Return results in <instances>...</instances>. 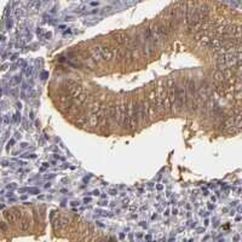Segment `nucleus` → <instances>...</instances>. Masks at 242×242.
<instances>
[{
	"label": "nucleus",
	"mask_w": 242,
	"mask_h": 242,
	"mask_svg": "<svg viewBox=\"0 0 242 242\" xmlns=\"http://www.w3.org/2000/svg\"><path fill=\"white\" fill-rule=\"evenodd\" d=\"M29 225H30V220H29V218H27V217L22 218L21 222H20V228H21V230H23V231L28 230Z\"/></svg>",
	"instance_id": "3"
},
{
	"label": "nucleus",
	"mask_w": 242,
	"mask_h": 242,
	"mask_svg": "<svg viewBox=\"0 0 242 242\" xmlns=\"http://www.w3.org/2000/svg\"><path fill=\"white\" fill-rule=\"evenodd\" d=\"M99 50H101V59L110 61L111 58H114L115 50H113L110 47H99Z\"/></svg>",
	"instance_id": "2"
},
{
	"label": "nucleus",
	"mask_w": 242,
	"mask_h": 242,
	"mask_svg": "<svg viewBox=\"0 0 242 242\" xmlns=\"http://www.w3.org/2000/svg\"><path fill=\"white\" fill-rule=\"evenodd\" d=\"M20 81H21V78H20V76H15V79H13V83H15V84H18Z\"/></svg>",
	"instance_id": "4"
},
{
	"label": "nucleus",
	"mask_w": 242,
	"mask_h": 242,
	"mask_svg": "<svg viewBox=\"0 0 242 242\" xmlns=\"http://www.w3.org/2000/svg\"><path fill=\"white\" fill-rule=\"evenodd\" d=\"M4 217L7 223H16L20 220L21 218V212L18 208H11L9 211H5L4 212Z\"/></svg>",
	"instance_id": "1"
}]
</instances>
